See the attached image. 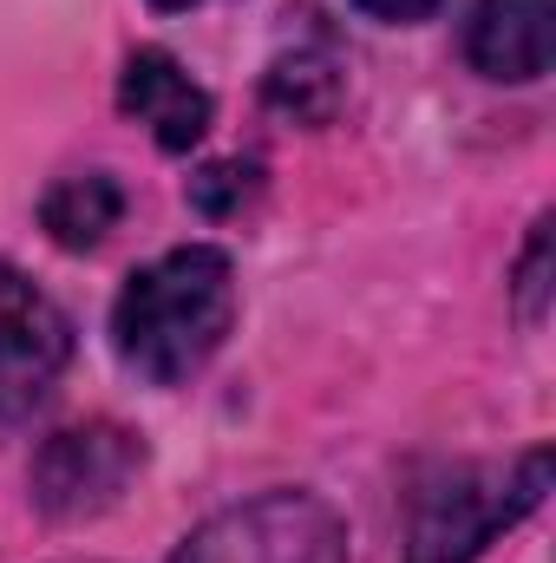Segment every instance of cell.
Returning <instances> with one entry per match:
<instances>
[{"instance_id":"4fadbf2b","label":"cell","mask_w":556,"mask_h":563,"mask_svg":"<svg viewBox=\"0 0 556 563\" xmlns=\"http://www.w3.org/2000/svg\"><path fill=\"white\" fill-rule=\"evenodd\" d=\"M157 13H184V7H197V0H151Z\"/></svg>"},{"instance_id":"277c9868","label":"cell","mask_w":556,"mask_h":563,"mask_svg":"<svg viewBox=\"0 0 556 563\" xmlns=\"http://www.w3.org/2000/svg\"><path fill=\"white\" fill-rule=\"evenodd\" d=\"M144 472V439L119 420H86V426H59L40 452H33V505L53 525H79L112 511Z\"/></svg>"},{"instance_id":"7a4b0ae2","label":"cell","mask_w":556,"mask_h":563,"mask_svg":"<svg viewBox=\"0 0 556 563\" xmlns=\"http://www.w3.org/2000/svg\"><path fill=\"white\" fill-rule=\"evenodd\" d=\"M551 492V445L518 459H458L425 472L407 498L400 563H478L511 525H524Z\"/></svg>"},{"instance_id":"8fae6325","label":"cell","mask_w":556,"mask_h":563,"mask_svg":"<svg viewBox=\"0 0 556 563\" xmlns=\"http://www.w3.org/2000/svg\"><path fill=\"white\" fill-rule=\"evenodd\" d=\"M511 301H518V321H524V328H544V314H551V217L531 223V243H524V256H518Z\"/></svg>"},{"instance_id":"ba28073f","label":"cell","mask_w":556,"mask_h":563,"mask_svg":"<svg viewBox=\"0 0 556 563\" xmlns=\"http://www.w3.org/2000/svg\"><path fill=\"white\" fill-rule=\"evenodd\" d=\"M341 99H347V59L321 33L276 53V66L263 73V106L294 125H327L341 112Z\"/></svg>"},{"instance_id":"5b68a950","label":"cell","mask_w":556,"mask_h":563,"mask_svg":"<svg viewBox=\"0 0 556 563\" xmlns=\"http://www.w3.org/2000/svg\"><path fill=\"white\" fill-rule=\"evenodd\" d=\"M73 361V321L46 288L0 263V420L33 413Z\"/></svg>"},{"instance_id":"30bf717a","label":"cell","mask_w":556,"mask_h":563,"mask_svg":"<svg viewBox=\"0 0 556 563\" xmlns=\"http://www.w3.org/2000/svg\"><path fill=\"white\" fill-rule=\"evenodd\" d=\"M263 197V164L256 157H216V164H203L197 177H190V203L203 210V217H243V203H256Z\"/></svg>"},{"instance_id":"9c48e42d","label":"cell","mask_w":556,"mask_h":563,"mask_svg":"<svg viewBox=\"0 0 556 563\" xmlns=\"http://www.w3.org/2000/svg\"><path fill=\"white\" fill-rule=\"evenodd\" d=\"M125 223V184L112 170H73L59 177L46 197H40V230L59 243V250H99L112 230Z\"/></svg>"},{"instance_id":"8992f818","label":"cell","mask_w":556,"mask_h":563,"mask_svg":"<svg viewBox=\"0 0 556 563\" xmlns=\"http://www.w3.org/2000/svg\"><path fill=\"white\" fill-rule=\"evenodd\" d=\"M119 112L138 119L164 157H190L203 144V132H210V112L216 106H210V92L164 46H138L125 59V73H119Z\"/></svg>"},{"instance_id":"7c38bea8","label":"cell","mask_w":556,"mask_h":563,"mask_svg":"<svg viewBox=\"0 0 556 563\" xmlns=\"http://www.w3.org/2000/svg\"><path fill=\"white\" fill-rule=\"evenodd\" d=\"M367 20H387V26H413V20H432L445 0H354Z\"/></svg>"},{"instance_id":"52a82bcc","label":"cell","mask_w":556,"mask_h":563,"mask_svg":"<svg viewBox=\"0 0 556 563\" xmlns=\"http://www.w3.org/2000/svg\"><path fill=\"white\" fill-rule=\"evenodd\" d=\"M465 59L491 86H537L556 59V0H478L465 20Z\"/></svg>"},{"instance_id":"6da1fadb","label":"cell","mask_w":556,"mask_h":563,"mask_svg":"<svg viewBox=\"0 0 556 563\" xmlns=\"http://www.w3.org/2000/svg\"><path fill=\"white\" fill-rule=\"evenodd\" d=\"M236 328V263L216 243H184L119 288L112 354L144 387L197 380Z\"/></svg>"},{"instance_id":"3957f363","label":"cell","mask_w":556,"mask_h":563,"mask_svg":"<svg viewBox=\"0 0 556 563\" xmlns=\"http://www.w3.org/2000/svg\"><path fill=\"white\" fill-rule=\"evenodd\" d=\"M170 563H347V518L301 485H276L203 518Z\"/></svg>"}]
</instances>
